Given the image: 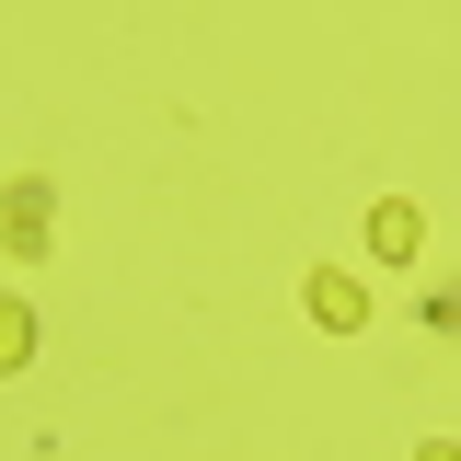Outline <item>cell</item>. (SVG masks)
<instances>
[{
    "instance_id": "5",
    "label": "cell",
    "mask_w": 461,
    "mask_h": 461,
    "mask_svg": "<svg viewBox=\"0 0 461 461\" xmlns=\"http://www.w3.org/2000/svg\"><path fill=\"white\" fill-rule=\"evenodd\" d=\"M427 323H438V335H461V288H427Z\"/></svg>"
},
{
    "instance_id": "3",
    "label": "cell",
    "mask_w": 461,
    "mask_h": 461,
    "mask_svg": "<svg viewBox=\"0 0 461 461\" xmlns=\"http://www.w3.org/2000/svg\"><path fill=\"white\" fill-rule=\"evenodd\" d=\"M415 242H427V220H415L403 196H381V208H369V254H381V266H415Z\"/></svg>"
},
{
    "instance_id": "6",
    "label": "cell",
    "mask_w": 461,
    "mask_h": 461,
    "mask_svg": "<svg viewBox=\"0 0 461 461\" xmlns=\"http://www.w3.org/2000/svg\"><path fill=\"white\" fill-rule=\"evenodd\" d=\"M415 461H461V438H427V450H415Z\"/></svg>"
},
{
    "instance_id": "4",
    "label": "cell",
    "mask_w": 461,
    "mask_h": 461,
    "mask_svg": "<svg viewBox=\"0 0 461 461\" xmlns=\"http://www.w3.org/2000/svg\"><path fill=\"white\" fill-rule=\"evenodd\" d=\"M23 357H35V312H23V300H0V369H23Z\"/></svg>"
},
{
    "instance_id": "1",
    "label": "cell",
    "mask_w": 461,
    "mask_h": 461,
    "mask_svg": "<svg viewBox=\"0 0 461 461\" xmlns=\"http://www.w3.org/2000/svg\"><path fill=\"white\" fill-rule=\"evenodd\" d=\"M47 230H58V185H47V173H23V185H0V242H12L23 266L47 254Z\"/></svg>"
},
{
    "instance_id": "2",
    "label": "cell",
    "mask_w": 461,
    "mask_h": 461,
    "mask_svg": "<svg viewBox=\"0 0 461 461\" xmlns=\"http://www.w3.org/2000/svg\"><path fill=\"white\" fill-rule=\"evenodd\" d=\"M312 323H323V335H357V323H369V288L346 277V266H323V277H312Z\"/></svg>"
}]
</instances>
